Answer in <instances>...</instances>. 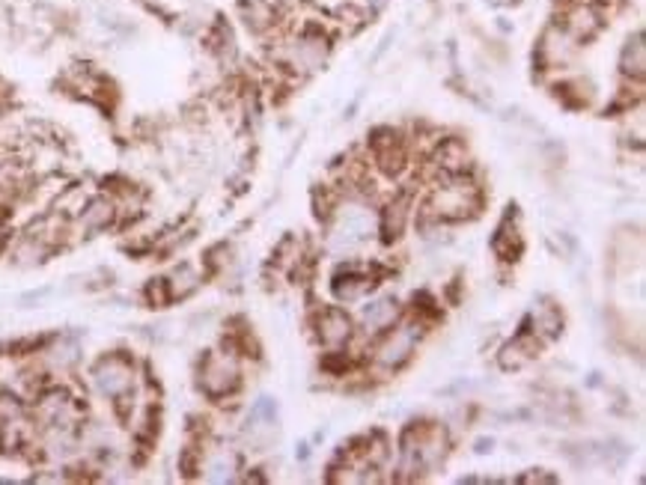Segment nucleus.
<instances>
[{
    "instance_id": "6",
    "label": "nucleus",
    "mask_w": 646,
    "mask_h": 485,
    "mask_svg": "<svg viewBox=\"0 0 646 485\" xmlns=\"http://www.w3.org/2000/svg\"><path fill=\"white\" fill-rule=\"evenodd\" d=\"M420 343V322H403L387 328L382 339L373 348V366L378 373H394L405 364L408 357L414 355V348Z\"/></svg>"
},
{
    "instance_id": "13",
    "label": "nucleus",
    "mask_w": 646,
    "mask_h": 485,
    "mask_svg": "<svg viewBox=\"0 0 646 485\" xmlns=\"http://www.w3.org/2000/svg\"><path fill=\"white\" fill-rule=\"evenodd\" d=\"M399 319H403V307H399L396 298H375L369 301L361 313V325L366 334H385L387 328H394Z\"/></svg>"
},
{
    "instance_id": "9",
    "label": "nucleus",
    "mask_w": 646,
    "mask_h": 485,
    "mask_svg": "<svg viewBox=\"0 0 646 485\" xmlns=\"http://www.w3.org/2000/svg\"><path fill=\"white\" fill-rule=\"evenodd\" d=\"M369 147H373L378 167H382L387 176H399V173H403V167L408 164V152H405L403 138H399L394 128H378L373 134V140H369Z\"/></svg>"
},
{
    "instance_id": "7",
    "label": "nucleus",
    "mask_w": 646,
    "mask_h": 485,
    "mask_svg": "<svg viewBox=\"0 0 646 485\" xmlns=\"http://www.w3.org/2000/svg\"><path fill=\"white\" fill-rule=\"evenodd\" d=\"M313 328H316V337L319 343L328 348V352H343L348 346V339L355 337V325L348 313H343L340 307H325L316 313L313 319Z\"/></svg>"
},
{
    "instance_id": "1",
    "label": "nucleus",
    "mask_w": 646,
    "mask_h": 485,
    "mask_svg": "<svg viewBox=\"0 0 646 485\" xmlns=\"http://www.w3.org/2000/svg\"><path fill=\"white\" fill-rule=\"evenodd\" d=\"M480 203H483V197H480L474 179L468 173H456V176H441L435 191L426 200V214L435 223H456L474 218L480 212Z\"/></svg>"
},
{
    "instance_id": "14",
    "label": "nucleus",
    "mask_w": 646,
    "mask_h": 485,
    "mask_svg": "<svg viewBox=\"0 0 646 485\" xmlns=\"http://www.w3.org/2000/svg\"><path fill=\"white\" fill-rule=\"evenodd\" d=\"M432 164L441 176H456V173H468L470 167V155L468 147L459 138H447L438 143V149L432 152Z\"/></svg>"
},
{
    "instance_id": "11",
    "label": "nucleus",
    "mask_w": 646,
    "mask_h": 485,
    "mask_svg": "<svg viewBox=\"0 0 646 485\" xmlns=\"http://www.w3.org/2000/svg\"><path fill=\"white\" fill-rule=\"evenodd\" d=\"M575 43L578 39L569 33L566 27H548L546 36L539 43V60L546 69H557V66H566L572 54H575Z\"/></svg>"
},
{
    "instance_id": "20",
    "label": "nucleus",
    "mask_w": 646,
    "mask_h": 485,
    "mask_svg": "<svg viewBox=\"0 0 646 485\" xmlns=\"http://www.w3.org/2000/svg\"><path fill=\"white\" fill-rule=\"evenodd\" d=\"M405 221H408V203L405 200H396L385 209V214L378 218V226H382V233L387 239H396L399 233L405 230Z\"/></svg>"
},
{
    "instance_id": "5",
    "label": "nucleus",
    "mask_w": 646,
    "mask_h": 485,
    "mask_svg": "<svg viewBox=\"0 0 646 485\" xmlns=\"http://www.w3.org/2000/svg\"><path fill=\"white\" fill-rule=\"evenodd\" d=\"M378 233V218L361 203H343L334 212L331 244L337 251H352V247L369 242Z\"/></svg>"
},
{
    "instance_id": "12",
    "label": "nucleus",
    "mask_w": 646,
    "mask_h": 485,
    "mask_svg": "<svg viewBox=\"0 0 646 485\" xmlns=\"http://www.w3.org/2000/svg\"><path fill=\"white\" fill-rule=\"evenodd\" d=\"M200 471L209 482H230L235 480V471H239V456H235V450L218 443V447L200 452Z\"/></svg>"
},
{
    "instance_id": "21",
    "label": "nucleus",
    "mask_w": 646,
    "mask_h": 485,
    "mask_svg": "<svg viewBox=\"0 0 646 485\" xmlns=\"http://www.w3.org/2000/svg\"><path fill=\"white\" fill-rule=\"evenodd\" d=\"M533 325H537L533 328L537 339H551L563 331V316L554 307H542L539 313H533Z\"/></svg>"
},
{
    "instance_id": "24",
    "label": "nucleus",
    "mask_w": 646,
    "mask_h": 485,
    "mask_svg": "<svg viewBox=\"0 0 646 485\" xmlns=\"http://www.w3.org/2000/svg\"><path fill=\"white\" fill-rule=\"evenodd\" d=\"M4 239H6V223L0 218V247H4Z\"/></svg>"
},
{
    "instance_id": "15",
    "label": "nucleus",
    "mask_w": 646,
    "mask_h": 485,
    "mask_svg": "<svg viewBox=\"0 0 646 485\" xmlns=\"http://www.w3.org/2000/svg\"><path fill=\"white\" fill-rule=\"evenodd\" d=\"M117 214H119V205L110 197H92V200H87L84 205H81L78 223H81V230L84 233H101L117 221Z\"/></svg>"
},
{
    "instance_id": "19",
    "label": "nucleus",
    "mask_w": 646,
    "mask_h": 485,
    "mask_svg": "<svg viewBox=\"0 0 646 485\" xmlns=\"http://www.w3.org/2000/svg\"><path fill=\"white\" fill-rule=\"evenodd\" d=\"M599 27H602V18H599L596 9H590V6H578L575 13H572L569 27H566V30H569V33L575 36V39H590Z\"/></svg>"
},
{
    "instance_id": "18",
    "label": "nucleus",
    "mask_w": 646,
    "mask_h": 485,
    "mask_svg": "<svg viewBox=\"0 0 646 485\" xmlns=\"http://www.w3.org/2000/svg\"><path fill=\"white\" fill-rule=\"evenodd\" d=\"M491 247H495V253L500 260H518L521 253V235L516 226H509V218L498 226V235L491 239Z\"/></svg>"
},
{
    "instance_id": "22",
    "label": "nucleus",
    "mask_w": 646,
    "mask_h": 485,
    "mask_svg": "<svg viewBox=\"0 0 646 485\" xmlns=\"http://www.w3.org/2000/svg\"><path fill=\"white\" fill-rule=\"evenodd\" d=\"M78 346L75 343H69V339H60V343H54L48 348V366L51 369H60V373H66V369H71L78 364Z\"/></svg>"
},
{
    "instance_id": "16",
    "label": "nucleus",
    "mask_w": 646,
    "mask_h": 485,
    "mask_svg": "<svg viewBox=\"0 0 646 485\" xmlns=\"http://www.w3.org/2000/svg\"><path fill=\"white\" fill-rule=\"evenodd\" d=\"M620 66H622V75L625 78H634V81H643V69H646V45H643V36L634 33L629 43L622 48V57H620Z\"/></svg>"
},
{
    "instance_id": "10",
    "label": "nucleus",
    "mask_w": 646,
    "mask_h": 485,
    "mask_svg": "<svg viewBox=\"0 0 646 485\" xmlns=\"http://www.w3.org/2000/svg\"><path fill=\"white\" fill-rule=\"evenodd\" d=\"M334 298L337 301H346V304H352V301H361V298H366L369 292L375 289V277L369 274V268H357V265H346L340 274L334 277Z\"/></svg>"
},
{
    "instance_id": "17",
    "label": "nucleus",
    "mask_w": 646,
    "mask_h": 485,
    "mask_svg": "<svg viewBox=\"0 0 646 485\" xmlns=\"http://www.w3.org/2000/svg\"><path fill=\"white\" fill-rule=\"evenodd\" d=\"M164 281H167L170 301H176V298H188L194 289L200 286V274H197V268L185 262V265H179V268H173V274L164 277Z\"/></svg>"
},
{
    "instance_id": "3",
    "label": "nucleus",
    "mask_w": 646,
    "mask_h": 485,
    "mask_svg": "<svg viewBox=\"0 0 646 485\" xmlns=\"http://www.w3.org/2000/svg\"><path fill=\"white\" fill-rule=\"evenodd\" d=\"M197 385L209 399H227L242 387V364L233 348L206 352L197 366Z\"/></svg>"
},
{
    "instance_id": "23",
    "label": "nucleus",
    "mask_w": 646,
    "mask_h": 485,
    "mask_svg": "<svg viewBox=\"0 0 646 485\" xmlns=\"http://www.w3.org/2000/svg\"><path fill=\"white\" fill-rule=\"evenodd\" d=\"M525 482H554V477H542V473H527V477H521Z\"/></svg>"
},
{
    "instance_id": "2",
    "label": "nucleus",
    "mask_w": 646,
    "mask_h": 485,
    "mask_svg": "<svg viewBox=\"0 0 646 485\" xmlns=\"http://www.w3.org/2000/svg\"><path fill=\"white\" fill-rule=\"evenodd\" d=\"M450 452L447 429L441 423H414L403 435V471H435Z\"/></svg>"
},
{
    "instance_id": "8",
    "label": "nucleus",
    "mask_w": 646,
    "mask_h": 485,
    "mask_svg": "<svg viewBox=\"0 0 646 485\" xmlns=\"http://www.w3.org/2000/svg\"><path fill=\"white\" fill-rule=\"evenodd\" d=\"M328 57V36L322 30H307L301 39H295L286 51V63L299 71H316Z\"/></svg>"
},
{
    "instance_id": "4",
    "label": "nucleus",
    "mask_w": 646,
    "mask_h": 485,
    "mask_svg": "<svg viewBox=\"0 0 646 485\" xmlns=\"http://www.w3.org/2000/svg\"><path fill=\"white\" fill-rule=\"evenodd\" d=\"M90 385L99 396L110 402L126 399L135 394V364H131V357L119 352L101 355L90 369Z\"/></svg>"
}]
</instances>
